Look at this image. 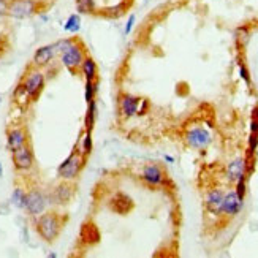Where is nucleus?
I'll use <instances>...</instances> for the list:
<instances>
[{
	"instance_id": "obj_10",
	"label": "nucleus",
	"mask_w": 258,
	"mask_h": 258,
	"mask_svg": "<svg viewBox=\"0 0 258 258\" xmlns=\"http://www.w3.org/2000/svg\"><path fill=\"white\" fill-rule=\"evenodd\" d=\"M242 198L236 193V190H231L228 193H225L223 197V208L222 212L228 217H236L242 209Z\"/></svg>"
},
{
	"instance_id": "obj_15",
	"label": "nucleus",
	"mask_w": 258,
	"mask_h": 258,
	"mask_svg": "<svg viewBox=\"0 0 258 258\" xmlns=\"http://www.w3.org/2000/svg\"><path fill=\"white\" fill-rule=\"evenodd\" d=\"M54 56H56V46L54 45L41 46L35 51V54H34V65L46 67V65H49V62L54 59Z\"/></svg>"
},
{
	"instance_id": "obj_20",
	"label": "nucleus",
	"mask_w": 258,
	"mask_h": 258,
	"mask_svg": "<svg viewBox=\"0 0 258 258\" xmlns=\"http://www.w3.org/2000/svg\"><path fill=\"white\" fill-rule=\"evenodd\" d=\"M97 121V103L95 100L89 102L88 114H85V130H92V127Z\"/></svg>"
},
{
	"instance_id": "obj_12",
	"label": "nucleus",
	"mask_w": 258,
	"mask_h": 258,
	"mask_svg": "<svg viewBox=\"0 0 258 258\" xmlns=\"http://www.w3.org/2000/svg\"><path fill=\"white\" fill-rule=\"evenodd\" d=\"M141 178L150 186H162L165 181V173L158 165H146L143 168Z\"/></svg>"
},
{
	"instance_id": "obj_9",
	"label": "nucleus",
	"mask_w": 258,
	"mask_h": 258,
	"mask_svg": "<svg viewBox=\"0 0 258 258\" xmlns=\"http://www.w3.org/2000/svg\"><path fill=\"white\" fill-rule=\"evenodd\" d=\"M27 143H29V133L24 127H15V128H10L8 130L7 146L10 149V152H13V150L23 147Z\"/></svg>"
},
{
	"instance_id": "obj_27",
	"label": "nucleus",
	"mask_w": 258,
	"mask_h": 258,
	"mask_svg": "<svg viewBox=\"0 0 258 258\" xmlns=\"http://www.w3.org/2000/svg\"><path fill=\"white\" fill-rule=\"evenodd\" d=\"M0 176H2V165H0Z\"/></svg>"
},
{
	"instance_id": "obj_8",
	"label": "nucleus",
	"mask_w": 258,
	"mask_h": 258,
	"mask_svg": "<svg viewBox=\"0 0 258 258\" xmlns=\"http://www.w3.org/2000/svg\"><path fill=\"white\" fill-rule=\"evenodd\" d=\"M186 141L193 149H204L211 143V135L203 127H195L187 132Z\"/></svg>"
},
{
	"instance_id": "obj_19",
	"label": "nucleus",
	"mask_w": 258,
	"mask_h": 258,
	"mask_svg": "<svg viewBox=\"0 0 258 258\" xmlns=\"http://www.w3.org/2000/svg\"><path fill=\"white\" fill-rule=\"evenodd\" d=\"M79 152L84 155V157H88L91 152H92V138H91V130H85L79 139Z\"/></svg>"
},
{
	"instance_id": "obj_26",
	"label": "nucleus",
	"mask_w": 258,
	"mask_h": 258,
	"mask_svg": "<svg viewBox=\"0 0 258 258\" xmlns=\"http://www.w3.org/2000/svg\"><path fill=\"white\" fill-rule=\"evenodd\" d=\"M135 15H132L130 18H128V21H127V26H125V34H130L132 32V29H133V26H135Z\"/></svg>"
},
{
	"instance_id": "obj_17",
	"label": "nucleus",
	"mask_w": 258,
	"mask_h": 258,
	"mask_svg": "<svg viewBox=\"0 0 258 258\" xmlns=\"http://www.w3.org/2000/svg\"><path fill=\"white\" fill-rule=\"evenodd\" d=\"M258 146V105L252 111V122H250V138H249V155H252Z\"/></svg>"
},
{
	"instance_id": "obj_14",
	"label": "nucleus",
	"mask_w": 258,
	"mask_h": 258,
	"mask_svg": "<svg viewBox=\"0 0 258 258\" xmlns=\"http://www.w3.org/2000/svg\"><path fill=\"white\" fill-rule=\"evenodd\" d=\"M71 200V186L70 181L62 182L60 186H57L52 193L49 195V201L56 203V204H67Z\"/></svg>"
},
{
	"instance_id": "obj_21",
	"label": "nucleus",
	"mask_w": 258,
	"mask_h": 258,
	"mask_svg": "<svg viewBox=\"0 0 258 258\" xmlns=\"http://www.w3.org/2000/svg\"><path fill=\"white\" fill-rule=\"evenodd\" d=\"M63 29H65L67 32H70V34H74V32H78L81 29V18L78 15H71L68 19L65 26H63Z\"/></svg>"
},
{
	"instance_id": "obj_6",
	"label": "nucleus",
	"mask_w": 258,
	"mask_h": 258,
	"mask_svg": "<svg viewBox=\"0 0 258 258\" xmlns=\"http://www.w3.org/2000/svg\"><path fill=\"white\" fill-rule=\"evenodd\" d=\"M12 158H13V165L18 171H29L34 166V150H32L30 143L24 144L23 147H19L12 152Z\"/></svg>"
},
{
	"instance_id": "obj_4",
	"label": "nucleus",
	"mask_w": 258,
	"mask_h": 258,
	"mask_svg": "<svg viewBox=\"0 0 258 258\" xmlns=\"http://www.w3.org/2000/svg\"><path fill=\"white\" fill-rule=\"evenodd\" d=\"M84 59H85V48H82V45H79L78 41H74L70 48H67L60 54V62L71 73H76L81 68V63Z\"/></svg>"
},
{
	"instance_id": "obj_2",
	"label": "nucleus",
	"mask_w": 258,
	"mask_h": 258,
	"mask_svg": "<svg viewBox=\"0 0 258 258\" xmlns=\"http://www.w3.org/2000/svg\"><path fill=\"white\" fill-rule=\"evenodd\" d=\"M19 89L26 94L29 100L35 102L40 97V94L43 92V89H45V74L40 70L29 71L24 76L23 82L19 84Z\"/></svg>"
},
{
	"instance_id": "obj_18",
	"label": "nucleus",
	"mask_w": 258,
	"mask_h": 258,
	"mask_svg": "<svg viewBox=\"0 0 258 258\" xmlns=\"http://www.w3.org/2000/svg\"><path fill=\"white\" fill-rule=\"evenodd\" d=\"M79 70L84 74L85 81H97V78H99V68H97V63L89 56H85V59L82 60Z\"/></svg>"
},
{
	"instance_id": "obj_5",
	"label": "nucleus",
	"mask_w": 258,
	"mask_h": 258,
	"mask_svg": "<svg viewBox=\"0 0 258 258\" xmlns=\"http://www.w3.org/2000/svg\"><path fill=\"white\" fill-rule=\"evenodd\" d=\"M49 203V197L40 189H32L26 193V206L24 209L30 214V216L38 217L40 214L45 212L46 206Z\"/></svg>"
},
{
	"instance_id": "obj_1",
	"label": "nucleus",
	"mask_w": 258,
	"mask_h": 258,
	"mask_svg": "<svg viewBox=\"0 0 258 258\" xmlns=\"http://www.w3.org/2000/svg\"><path fill=\"white\" fill-rule=\"evenodd\" d=\"M65 220H67V217H63L62 214L54 212V211L40 214L35 222V228H37L38 236L46 242H54L59 238Z\"/></svg>"
},
{
	"instance_id": "obj_3",
	"label": "nucleus",
	"mask_w": 258,
	"mask_h": 258,
	"mask_svg": "<svg viewBox=\"0 0 258 258\" xmlns=\"http://www.w3.org/2000/svg\"><path fill=\"white\" fill-rule=\"evenodd\" d=\"M84 165H85V157L76 149L67 160H63L62 165L59 166V171H57L59 178L63 179V181H70L71 182L81 175Z\"/></svg>"
},
{
	"instance_id": "obj_25",
	"label": "nucleus",
	"mask_w": 258,
	"mask_h": 258,
	"mask_svg": "<svg viewBox=\"0 0 258 258\" xmlns=\"http://www.w3.org/2000/svg\"><path fill=\"white\" fill-rule=\"evenodd\" d=\"M239 74H241V78L245 81L247 85H250V76H249V71H247V68L242 65V63H239Z\"/></svg>"
},
{
	"instance_id": "obj_13",
	"label": "nucleus",
	"mask_w": 258,
	"mask_h": 258,
	"mask_svg": "<svg viewBox=\"0 0 258 258\" xmlns=\"http://www.w3.org/2000/svg\"><path fill=\"white\" fill-rule=\"evenodd\" d=\"M139 103H141V100L136 99V97H133V95H130V94L121 95V111L124 113L125 117H133L138 113H141Z\"/></svg>"
},
{
	"instance_id": "obj_16",
	"label": "nucleus",
	"mask_w": 258,
	"mask_h": 258,
	"mask_svg": "<svg viewBox=\"0 0 258 258\" xmlns=\"http://www.w3.org/2000/svg\"><path fill=\"white\" fill-rule=\"evenodd\" d=\"M227 175H228V179H230L231 182H236V181H239L241 178L247 176V165H245V158L239 157V158L233 160V162L228 165Z\"/></svg>"
},
{
	"instance_id": "obj_24",
	"label": "nucleus",
	"mask_w": 258,
	"mask_h": 258,
	"mask_svg": "<svg viewBox=\"0 0 258 258\" xmlns=\"http://www.w3.org/2000/svg\"><path fill=\"white\" fill-rule=\"evenodd\" d=\"M97 85H99V82L97 81H85V102H92L95 100V95H97Z\"/></svg>"
},
{
	"instance_id": "obj_23",
	"label": "nucleus",
	"mask_w": 258,
	"mask_h": 258,
	"mask_svg": "<svg viewBox=\"0 0 258 258\" xmlns=\"http://www.w3.org/2000/svg\"><path fill=\"white\" fill-rule=\"evenodd\" d=\"M26 193H27V192H24L21 187L15 189L13 197H12V201H13V204H15L16 208H24V206H26Z\"/></svg>"
},
{
	"instance_id": "obj_7",
	"label": "nucleus",
	"mask_w": 258,
	"mask_h": 258,
	"mask_svg": "<svg viewBox=\"0 0 258 258\" xmlns=\"http://www.w3.org/2000/svg\"><path fill=\"white\" fill-rule=\"evenodd\" d=\"M7 12L10 16L24 19L37 12V2L35 0H13V2L7 7Z\"/></svg>"
},
{
	"instance_id": "obj_11",
	"label": "nucleus",
	"mask_w": 258,
	"mask_h": 258,
	"mask_svg": "<svg viewBox=\"0 0 258 258\" xmlns=\"http://www.w3.org/2000/svg\"><path fill=\"white\" fill-rule=\"evenodd\" d=\"M223 197L225 193L219 189H214L211 190L208 195H206V201H204V204H206V209L214 214V216H222V208H223Z\"/></svg>"
},
{
	"instance_id": "obj_22",
	"label": "nucleus",
	"mask_w": 258,
	"mask_h": 258,
	"mask_svg": "<svg viewBox=\"0 0 258 258\" xmlns=\"http://www.w3.org/2000/svg\"><path fill=\"white\" fill-rule=\"evenodd\" d=\"M76 10L82 15H89L95 10L94 0H76Z\"/></svg>"
}]
</instances>
